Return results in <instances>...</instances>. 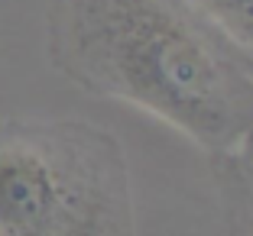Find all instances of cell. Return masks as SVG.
<instances>
[{
  "instance_id": "1",
  "label": "cell",
  "mask_w": 253,
  "mask_h": 236,
  "mask_svg": "<svg viewBox=\"0 0 253 236\" xmlns=\"http://www.w3.org/2000/svg\"><path fill=\"white\" fill-rule=\"evenodd\" d=\"M52 68L163 120L211 159L253 142V49L195 0H49Z\"/></svg>"
},
{
  "instance_id": "2",
  "label": "cell",
  "mask_w": 253,
  "mask_h": 236,
  "mask_svg": "<svg viewBox=\"0 0 253 236\" xmlns=\"http://www.w3.org/2000/svg\"><path fill=\"white\" fill-rule=\"evenodd\" d=\"M0 236H136L120 139L84 120L3 123Z\"/></svg>"
},
{
  "instance_id": "3",
  "label": "cell",
  "mask_w": 253,
  "mask_h": 236,
  "mask_svg": "<svg viewBox=\"0 0 253 236\" xmlns=\"http://www.w3.org/2000/svg\"><path fill=\"white\" fill-rule=\"evenodd\" d=\"M224 30L253 49V0H195Z\"/></svg>"
},
{
  "instance_id": "4",
  "label": "cell",
  "mask_w": 253,
  "mask_h": 236,
  "mask_svg": "<svg viewBox=\"0 0 253 236\" xmlns=\"http://www.w3.org/2000/svg\"><path fill=\"white\" fill-rule=\"evenodd\" d=\"M237 155H244V159H250V178H253V142L244 149V152H237Z\"/></svg>"
}]
</instances>
